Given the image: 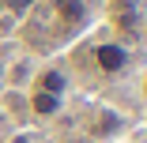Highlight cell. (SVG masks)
I'll return each mask as SVG.
<instances>
[{"label": "cell", "mask_w": 147, "mask_h": 143, "mask_svg": "<svg viewBox=\"0 0 147 143\" xmlns=\"http://www.w3.org/2000/svg\"><path fill=\"white\" fill-rule=\"evenodd\" d=\"M143 98H147V79H143Z\"/></svg>", "instance_id": "obj_9"}, {"label": "cell", "mask_w": 147, "mask_h": 143, "mask_svg": "<svg viewBox=\"0 0 147 143\" xmlns=\"http://www.w3.org/2000/svg\"><path fill=\"white\" fill-rule=\"evenodd\" d=\"M11 143H30V136H15V139H11Z\"/></svg>", "instance_id": "obj_7"}, {"label": "cell", "mask_w": 147, "mask_h": 143, "mask_svg": "<svg viewBox=\"0 0 147 143\" xmlns=\"http://www.w3.org/2000/svg\"><path fill=\"white\" fill-rule=\"evenodd\" d=\"M34 91H45V94H57V98H61V94L68 91V75H64L61 68H45V72L34 79Z\"/></svg>", "instance_id": "obj_2"}, {"label": "cell", "mask_w": 147, "mask_h": 143, "mask_svg": "<svg viewBox=\"0 0 147 143\" xmlns=\"http://www.w3.org/2000/svg\"><path fill=\"white\" fill-rule=\"evenodd\" d=\"M113 19L121 23V26H128V30H132V23H136V0H117Z\"/></svg>", "instance_id": "obj_5"}, {"label": "cell", "mask_w": 147, "mask_h": 143, "mask_svg": "<svg viewBox=\"0 0 147 143\" xmlns=\"http://www.w3.org/2000/svg\"><path fill=\"white\" fill-rule=\"evenodd\" d=\"M30 109H34V113H42V117H49V113H57V109H61V98H57V94H45V91H34Z\"/></svg>", "instance_id": "obj_4"}, {"label": "cell", "mask_w": 147, "mask_h": 143, "mask_svg": "<svg viewBox=\"0 0 147 143\" xmlns=\"http://www.w3.org/2000/svg\"><path fill=\"white\" fill-rule=\"evenodd\" d=\"M0 79H4V56H0Z\"/></svg>", "instance_id": "obj_8"}, {"label": "cell", "mask_w": 147, "mask_h": 143, "mask_svg": "<svg viewBox=\"0 0 147 143\" xmlns=\"http://www.w3.org/2000/svg\"><path fill=\"white\" fill-rule=\"evenodd\" d=\"M117 128H121V121H117V113H98V121L91 124L94 136H113Z\"/></svg>", "instance_id": "obj_6"}, {"label": "cell", "mask_w": 147, "mask_h": 143, "mask_svg": "<svg viewBox=\"0 0 147 143\" xmlns=\"http://www.w3.org/2000/svg\"><path fill=\"white\" fill-rule=\"evenodd\" d=\"M53 11L61 15L64 23H72V26L87 19V8H83V0H53Z\"/></svg>", "instance_id": "obj_3"}, {"label": "cell", "mask_w": 147, "mask_h": 143, "mask_svg": "<svg viewBox=\"0 0 147 143\" xmlns=\"http://www.w3.org/2000/svg\"><path fill=\"white\" fill-rule=\"evenodd\" d=\"M94 64H98V72L117 75L128 68V49L121 42H102V45H94Z\"/></svg>", "instance_id": "obj_1"}]
</instances>
